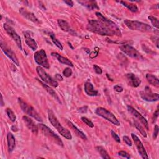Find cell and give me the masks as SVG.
I'll return each mask as SVG.
<instances>
[{"label":"cell","mask_w":159,"mask_h":159,"mask_svg":"<svg viewBox=\"0 0 159 159\" xmlns=\"http://www.w3.org/2000/svg\"><path fill=\"white\" fill-rule=\"evenodd\" d=\"M87 111H88V106H82V107L78 108V111L79 112H81V113H86Z\"/></svg>","instance_id":"60d3db41"},{"label":"cell","mask_w":159,"mask_h":159,"mask_svg":"<svg viewBox=\"0 0 159 159\" xmlns=\"http://www.w3.org/2000/svg\"><path fill=\"white\" fill-rule=\"evenodd\" d=\"M95 113L98 116L102 117V118L109 121L110 122H111L112 124H113L115 125L118 126L120 125L119 121L116 117L114 114H113L111 112H110L109 111L107 110L106 109H105L104 107H99L96 108L95 110Z\"/></svg>","instance_id":"8992f818"},{"label":"cell","mask_w":159,"mask_h":159,"mask_svg":"<svg viewBox=\"0 0 159 159\" xmlns=\"http://www.w3.org/2000/svg\"><path fill=\"white\" fill-rule=\"evenodd\" d=\"M22 120L25 123V125L27 126V127L32 132H33L34 134H36V135L38 134V129H39L38 125H37L35 124V122L31 118L27 116H24L22 117Z\"/></svg>","instance_id":"9a60e30c"},{"label":"cell","mask_w":159,"mask_h":159,"mask_svg":"<svg viewBox=\"0 0 159 159\" xmlns=\"http://www.w3.org/2000/svg\"><path fill=\"white\" fill-rule=\"evenodd\" d=\"M78 2L81 4L83 6L86 7L89 10L99 9L97 4L96 1H78Z\"/></svg>","instance_id":"d4e9b609"},{"label":"cell","mask_w":159,"mask_h":159,"mask_svg":"<svg viewBox=\"0 0 159 159\" xmlns=\"http://www.w3.org/2000/svg\"><path fill=\"white\" fill-rule=\"evenodd\" d=\"M127 111H129V112L134 117H135L137 119H138L146 128V129L148 130V124L147 120H146V119L142 116V114H140L135 109H134L133 107H132L131 106H127Z\"/></svg>","instance_id":"4fadbf2b"},{"label":"cell","mask_w":159,"mask_h":159,"mask_svg":"<svg viewBox=\"0 0 159 159\" xmlns=\"http://www.w3.org/2000/svg\"><path fill=\"white\" fill-rule=\"evenodd\" d=\"M64 2L65 4H66L68 6H70V7H73V4H74L73 2L72 1H71V0H65V1H64Z\"/></svg>","instance_id":"ee69618b"},{"label":"cell","mask_w":159,"mask_h":159,"mask_svg":"<svg viewBox=\"0 0 159 159\" xmlns=\"http://www.w3.org/2000/svg\"><path fill=\"white\" fill-rule=\"evenodd\" d=\"M36 71L40 79L45 83L53 87H57L58 86V83L56 80H53L51 76H50V75L43 70L42 66H37Z\"/></svg>","instance_id":"ba28073f"},{"label":"cell","mask_w":159,"mask_h":159,"mask_svg":"<svg viewBox=\"0 0 159 159\" xmlns=\"http://www.w3.org/2000/svg\"><path fill=\"white\" fill-rule=\"evenodd\" d=\"M123 140L124 142L129 146H132V141L130 140V139H129V137L127 136H123Z\"/></svg>","instance_id":"74e56055"},{"label":"cell","mask_w":159,"mask_h":159,"mask_svg":"<svg viewBox=\"0 0 159 159\" xmlns=\"http://www.w3.org/2000/svg\"><path fill=\"white\" fill-rule=\"evenodd\" d=\"M141 98L148 102H154L159 99L158 93H153L148 86H145L143 91H140V93Z\"/></svg>","instance_id":"30bf717a"},{"label":"cell","mask_w":159,"mask_h":159,"mask_svg":"<svg viewBox=\"0 0 159 159\" xmlns=\"http://www.w3.org/2000/svg\"><path fill=\"white\" fill-rule=\"evenodd\" d=\"M134 124L135 127V128L140 132V133L142 134V136H143L144 137H147V133L145 132V130H144V129L143 128V127L136 120L134 121Z\"/></svg>","instance_id":"f546056e"},{"label":"cell","mask_w":159,"mask_h":159,"mask_svg":"<svg viewBox=\"0 0 159 159\" xmlns=\"http://www.w3.org/2000/svg\"><path fill=\"white\" fill-rule=\"evenodd\" d=\"M55 78L56 80H57L58 81H62L63 80V77L61 76V75L60 74H58V73L55 75Z\"/></svg>","instance_id":"f6af8a7d"},{"label":"cell","mask_w":159,"mask_h":159,"mask_svg":"<svg viewBox=\"0 0 159 159\" xmlns=\"http://www.w3.org/2000/svg\"><path fill=\"white\" fill-rule=\"evenodd\" d=\"M7 143L9 152H12L16 146V139L13 134L11 132H9L7 134Z\"/></svg>","instance_id":"603a6c76"},{"label":"cell","mask_w":159,"mask_h":159,"mask_svg":"<svg viewBox=\"0 0 159 159\" xmlns=\"http://www.w3.org/2000/svg\"><path fill=\"white\" fill-rule=\"evenodd\" d=\"M37 81L41 84V85L44 88V89H45V91H46L51 96H52V97H53L55 100H57L58 102L61 103L60 100V99H59L58 95L57 94V93H55V91L52 88H51L49 86H48L47 84H45L44 83H43L42 81H40V80H38V79H37Z\"/></svg>","instance_id":"7402d4cb"},{"label":"cell","mask_w":159,"mask_h":159,"mask_svg":"<svg viewBox=\"0 0 159 159\" xmlns=\"http://www.w3.org/2000/svg\"><path fill=\"white\" fill-rule=\"evenodd\" d=\"M99 48L97 47H96L94 48V51L92 52L91 53V54L89 55L90 57H91V58H95L96 57H97L98 55V53H99Z\"/></svg>","instance_id":"d590c367"},{"label":"cell","mask_w":159,"mask_h":159,"mask_svg":"<svg viewBox=\"0 0 159 159\" xmlns=\"http://www.w3.org/2000/svg\"><path fill=\"white\" fill-rule=\"evenodd\" d=\"M96 15L98 19H89L87 24V29L90 32L103 36H122L119 27L113 21L105 17L99 12Z\"/></svg>","instance_id":"6da1fadb"},{"label":"cell","mask_w":159,"mask_h":159,"mask_svg":"<svg viewBox=\"0 0 159 159\" xmlns=\"http://www.w3.org/2000/svg\"><path fill=\"white\" fill-rule=\"evenodd\" d=\"M106 76H107V77L108 78V79H109V80H110L111 81H113V80H112V78H111V77H110V76H109V75H108V74H106Z\"/></svg>","instance_id":"c3c4849f"},{"label":"cell","mask_w":159,"mask_h":159,"mask_svg":"<svg viewBox=\"0 0 159 159\" xmlns=\"http://www.w3.org/2000/svg\"><path fill=\"white\" fill-rule=\"evenodd\" d=\"M158 130H159V127L157 125H155V127H154V132H153V139H156L157 136H158Z\"/></svg>","instance_id":"ab89813d"},{"label":"cell","mask_w":159,"mask_h":159,"mask_svg":"<svg viewBox=\"0 0 159 159\" xmlns=\"http://www.w3.org/2000/svg\"><path fill=\"white\" fill-rule=\"evenodd\" d=\"M158 114H159V112H158V108L157 107V109H156V111H155L154 114H153V122H155L156 120V119L158 118Z\"/></svg>","instance_id":"7bdbcfd3"},{"label":"cell","mask_w":159,"mask_h":159,"mask_svg":"<svg viewBox=\"0 0 159 159\" xmlns=\"http://www.w3.org/2000/svg\"><path fill=\"white\" fill-rule=\"evenodd\" d=\"M51 55L52 57H54L55 58H57V60L59 62H60L61 63L68 65V66H71V67L73 66V65L72 62L70 60H68V58H66L60 55L58 53H57V52H52V53H51Z\"/></svg>","instance_id":"ffe728a7"},{"label":"cell","mask_w":159,"mask_h":159,"mask_svg":"<svg viewBox=\"0 0 159 159\" xmlns=\"http://www.w3.org/2000/svg\"><path fill=\"white\" fill-rule=\"evenodd\" d=\"M23 34L25 43L27 45V46L32 50H36L37 49V44L35 40L30 35V34L29 32L25 31L23 32Z\"/></svg>","instance_id":"e0dca14e"},{"label":"cell","mask_w":159,"mask_h":159,"mask_svg":"<svg viewBox=\"0 0 159 159\" xmlns=\"http://www.w3.org/2000/svg\"><path fill=\"white\" fill-rule=\"evenodd\" d=\"M37 125L39 129L46 137L51 139L53 142H55L58 145L63 147V143L61 139L52 129H50L48 127H47L43 124H39Z\"/></svg>","instance_id":"277c9868"},{"label":"cell","mask_w":159,"mask_h":159,"mask_svg":"<svg viewBox=\"0 0 159 159\" xmlns=\"http://www.w3.org/2000/svg\"><path fill=\"white\" fill-rule=\"evenodd\" d=\"M119 2H120V4H122L124 6L126 7L128 9H129L131 12H137L138 11V7H137V6L134 4H132V3H129L126 1H119Z\"/></svg>","instance_id":"4316f807"},{"label":"cell","mask_w":159,"mask_h":159,"mask_svg":"<svg viewBox=\"0 0 159 159\" xmlns=\"http://www.w3.org/2000/svg\"><path fill=\"white\" fill-rule=\"evenodd\" d=\"M125 78L129 85L132 87H138L141 83V81L139 78H138L134 73H128L125 75Z\"/></svg>","instance_id":"ac0fdd59"},{"label":"cell","mask_w":159,"mask_h":159,"mask_svg":"<svg viewBox=\"0 0 159 159\" xmlns=\"http://www.w3.org/2000/svg\"><path fill=\"white\" fill-rule=\"evenodd\" d=\"M49 35L51 38L52 41L55 44V45H56L60 50H62L63 49V47L62 44L61 43V42H60V41L56 38L55 34L53 32H49Z\"/></svg>","instance_id":"83f0119b"},{"label":"cell","mask_w":159,"mask_h":159,"mask_svg":"<svg viewBox=\"0 0 159 159\" xmlns=\"http://www.w3.org/2000/svg\"><path fill=\"white\" fill-rule=\"evenodd\" d=\"M66 123H67L68 125L72 129V130L76 134V135H78V137H80L81 139H82L84 140H87L86 135L82 131H81L79 129H78L71 121L66 120Z\"/></svg>","instance_id":"44dd1931"},{"label":"cell","mask_w":159,"mask_h":159,"mask_svg":"<svg viewBox=\"0 0 159 159\" xmlns=\"http://www.w3.org/2000/svg\"><path fill=\"white\" fill-rule=\"evenodd\" d=\"M1 106H4V102H3V98H2V95H1Z\"/></svg>","instance_id":"bcb514c9"},{"label":"cell","mask_w":159,"mask_h":159,"mask_svg":"<svg viewBox=\"0 0 159 159\" xmlns=\"http://www.w3.org/2000/svg\"><path fill=\"white\" fill-rule=\"evenodd\" d=\"M93 68H94V71L96 72V73L99 74V75H101V74L102 73V70L99 66H98L96 65H93Z\"/></svg>","instance_id":"f35d334b"},{"label":"cell","mask_w":159,"mask_h":159,"mask_svg":"<svg viewBox=\"0 0 159 159\" xmlns=\"http://www.w3.org/2000/svg\"><path fill=\"white\" fill-rule=\"evenodd\" d=\"M81 120L83 122H84L88 126H89V127H94V124H93V123L89 120V119H88L87 117H82L81 118Z\"/></svg>","instance_id":"836d02e7"},{"label":"cell","mask_w":159,"mask_h":159,"mask_svg":"<svg viewBox=\"0 0 159 159\" xmlns=\"http://www.w3.org/2000/svg\"><path fill=\"white\" fill-rule=\"evenodd\" d=\"M96 150H98V152H99V153L100 154V155L101 156V157L102 158H106V159H110V157L108 155L107 152H106V150H105L104 148H103L101 146H98L96 147Z\"/></svg>","instance_id":"f1b7e54d"},{"label":"cell","mask_w":159,"mask_h":159,"mask_svg":"<svg viewBox=\"0 0 159 159\" xmlns=\"http://www.w3.org/2000/svg\"><path fill=\"white\" fill-rule=\"evenodd\" d=\"M57 22H58V26L60 27V29L63 31L69 32V33H71V34L73 32V30L71 29L69 24L66 21L63 20V19H58L57 20Z\"/></svg>","instance_id":"cb8c5ba5"},{"label":"cell","mask_w":159,"mask_h":159,"mask_svg":"<svg viewBox=\"0 0 159 159\" xmlns=\"http://www.w3.org/2000/svg\"><path fill=\"white\" fill-rule=\"evenodd\" d=\"M19 13L25 19L27 20L36 24H39L40 22L39 19L37 18V17L31 12L28 11L27 9H25L24 7H21L19 9Z\"/></svg>","instance_id":"2e32d148"},{"label":"cell","mask_w":159,"mask_h":159,"mask_svg":"<svg viewBox=\"0 0 159 159\" xmlns=\"http://www.w3.org/2000/svg\"><path fill=\"white\" fill-rule=\"evenodd\" d=\"M146 79L147 80L148 82L151 84L153 86H155L156 87H158L159 86V81H158V78L157 77H156L155 76H154L152 74H150V73H147L146 74Z\"/></svg>","instance_id":"484cf974"},{"label":"cell","mask_w":159,"mask_h":159,"mask_svg":"<svg viewBox=\"0 0 159 159\" xmlns=\"http://www.w3.org/2000/svg\"><path fill=\"white\" fill-rule=\"evenodd\" d=\"M1 50H2V52L5 53V55L9 58L14 63H15V65H16L17 66L19 65V60L17 57H16V54L14 53V52L9 48H8L4 43H2V42H1Z\"/></svg>","instance_id":"5bb4252c"},{"label":"cell","mask_w":159,"mask_h":159,"mask_svg":"<svg viewBox=\"0 0 159 159\" xmlns=\"http://www.w3.org/2000/svg\"><path fill=\"white\" fill-rule=\"evenodd\" d=\"M124 24L128 28L131 30H138L143 32H148L153 31V29L150 25L137 20L125 19L124 20Z\"/></svg>","instance_id":"3957f363"},{"label":"cell","mask_w":159,"mask_h":159,"mask_svg":"<svg viewBox=\"0 0 159 159\" xmlns=\"http://www.w3.org/2000/svg\"><path fill=\"white\" fill-rule=\"evenodd\" d=\"M131 137L134 142V143L137 148L138 152L140 154V155L142 157V158L144 159H148V157L147 155V153L146 152V150L145 149V147L143 146V145L142 144V142L140 141V140L139 139V138L134 133L131 134Z\"/></svg>","instance_id":"7c38bea8"},{"label":"cell","mask_w":159,"mask_h":159,"mask_svg":"<svg viewBox=\"0 0 159 159\" xmlns=\"http://www.w3.org/2000/svg\"><path fill=\"white\" fill-rule=\"evenodd\" d=\"M73 73V71H72V70L70 68H66L64 69V70L63 71V75L64 76L66 77V78H68L70 76H71Z\"/></svg>","instance_id":"d6a6232c"},{"label":"cell","mask_w":159,"mask_h":159,"mask_svg":"<svg viewBox=\"0 0 159 159\" xmlns=\"http://www.w3.org/2000/svg\"><path fill=\"white\" fill-rule=\"evenodd\" d=\"M4 29L7 33V34L14 40V41L16 43L17 47L20 50H22V42L20 37L17 34V33L15 31V30L10 25L7 24H4Z\"/></svg>","instance_id":"8fae6325"},{"label":"cell","mask_w":159,"mask_h":159,"mask_svg":"<svg viewBox=\"0 0 159 159\" xmlns=\"http://www.w3.org/2000/svg\"><path fill=\"white\" fill-rule=\"evenodd\" d=\"M148 19L150 20L152 25L155 27L156 29H158L159 27V22H158V20L157 18H156L155 17H153V16H150L148 17Z\"/></svg>","instance_id":"1f68e13d"},{"label":"cell","mask_w":159,"mask_h":159,"mask_svg":"<svg viewBox=\"0 0 159 159\" xmlns=\"http://www.w3.org/2000/svg\"><path fill=\"white\" fill-rule=\"evenodd\" d=\"M111 135H112V138H113L117 142L120 143V140L119 136L114 131H113V130H111Z\"/></svg>","instance_id":"8d00e7d4"},{"label":"cell","mask_w":159,"mask_h":159,"mask_svg":"<svg viewBox=\"0 0 159 159\" xmlns=\"http://www.w3.org/2000/svg\"><path fill=\"white\" fill-rule=\"evenodd\" d=\"M11 129H12V130H13L14 132H16V131H17V128H16V127H15V128H14V126H12Z\"/></svg>","instance_id":"7dc6e473"},{"label":"cell","mask_w":159,"mask_h":159,"mask_svg":"<svg viewBox=\"0 0 159 159\" xmlns=\"http://www.w3.org/2000/svg\"><path fill=\"white\" fill-rule=\"evenodd\" d=\"M6 114H7L8 117L9 118V119L12 122H15L16 120V116L14 112L12 111V110L10 108H7L6 110Z\"/></svg>","instance_id":"4dcf8cb0"},{"label":"cell","mask_w":159,"mask_h":159,"mask_svg":"<svg viewBox=\"0 0 159 159\" xmlns=\"http://www.w3.org/2000/svg\"><path fill=\"white\" fill-rule=\"evenodd\" d=\"M47 116L50 122L57 129V130L60 133V134H61L63 137H64L68 140L72 139V135L70 132L61 125V124L60 123L58 119L57 118L56 116L55 115L54 112L52 110H48Z\"/></svg>","instance_id":"7a4b0ae2"},{"label":"cell","mask_w":159,"mask_h":159,"mask_svg":"<svg viewBox=\"0 0 159 159\" xmlns=\"http://www.w3.org/2000/svg\"><path fill=\"white\" fill-rule=\"evenodd\" d=\"M84 89L86 94L89 96H96L98 94V91L94 89L93 85L90 81H86L84 83Z\"/></svg>","instance_id":"d6986e66"},{"label":"cell","mask_w":159,"mask_h":159,"mask_svg":"<svg viewBox=\"0 0 159 159\" xmlns=\"http://www.w3.org/2000/svg\"><path fill=\"white\" fill-rule=\"evenodd\" d=\"M34 60L35 62L40 66H42L47 69L50 68V65L48 61L47 56L44 50L41 49L37 51L34 53Z\"/></svg>","instance_id":"9c48e42d"},{"label":"cell","mask_w":159,"mask_h":159,"mask_svg":"<svg viewBox=\"0 0 159 159\" xmlns=\"http://www.w3.org/2000/svg\"><path fill=\"white\" fill-rule=\"evenodd\" d=\"M114 89L117 91V92H119V93H120L122 91H123V88L121 86H119V85H115L114 86Z\"/></svg>","instance_id":"b9f144b4"},{"label":"cell","mask_w":159,"mask_h":159,"mask_svg":"<svg viewBox=\"0 0 159 159\" xmlns=\"http://www.w3.org/2000/svg\"><path fill=\"white\" fill-rule=\"evenodd\" d=\"M118 155L122 157H124V158H127V159H129L130 158V155L127 153L125 151H124V150H121V151H119L118 152Z\"/></svg>","instance_id":"e575fe53"},{"label":"cell","mask_w":159,"mask_h":159,"mask_svg":"<svg viewBox=\"0 0 159 159\" xmlns=\"http://www.w3.org/2000/svg\"><path fill=\"white\" fill-rule=\"evenodd\" d=\"M119 48L124 54L127 55L129 57H131L137 60H144V58L139 53V52H138L134 47H133L129 45L125 44V45H120L119 47Z\"/></svg>","instance_id":"52a82bcc"},{"label":"cell","mask_w":159,"mask_h":159,"mask_svg":"<svg viewBox=\"0 0 159 159\" xmlns=\"http://www.w3.org/2000/svg\"><path fill=\"white\" fill-rule=\"evenodd\" d=\"M18 102L22 109V111L28 116L33 117L35 120L39 122H42V118L36 111V110L30 105H29L25 102H24L21 98H18Z\"/></svg>","instance_id":"5b68a950"}]
</instances>
